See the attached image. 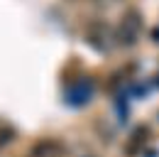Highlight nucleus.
Returning <instances> with one entry per match:
<instances>
[{
  "instance_id": "nucleus-1",
  "label": "nucleus",
  "mask_w": 159,
  "mask_h": 157,
  "mask_svg": "<svg viewBox=\"0 0 159 157\" xmlns=\"http://www.w3.org/2000/svg\"><path fill=\"white\" fill-rule=\"evenodd\" d=\"M139 32H142V15H139L137 10H127L122 20H120L118 25V44L120 47H132V44H137L139 39Z\"/></svg>"
},
{
  "instance_id": "nucleus-2",
  "label": "nucleus",
  "mask_w": 159,
  "mask_h": 157,
  "mask_svg": "<svg viewBox=\"0 0 159 157\" xmlns=\"http://www.w3.org/2000/svg\"><path fill=\"white\" fill-rule=\"evenodd\" d=\"M93 96V83L91 81H76L74 86H69L66 88V101L71 103V106H79V103H86L88 98Z\"/></svg>"
}]
</instances>
